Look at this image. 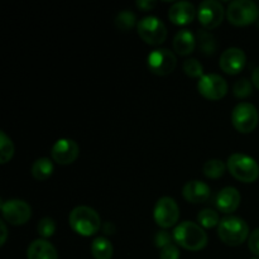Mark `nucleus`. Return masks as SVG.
I'll use <instances>...</instances> for the list:
<instances>
[{
	"mask_svg": "<svg viewBox=\"0 0 259 259\" xmlns=\"http://www.w3.org/2000/svg\"><path fill=\"white\" fill-rule=\"evenodd\" d=\"M174 240L186 250L199 252L207 245V234L204 228L192 222H182L174 229Z\"/></svg>",
	"mask_w": 259,
	"mask_h": 259,
	"instance_id": "1",
	"label": "nucleus"
},
{
	"mask_svg": "<svg viewBox=\"0 0 259 259\" xmlns=\"http://www.w3.org/2000/svg\"><path fill=\"white\" fill-rule=\"evenodd\" d=\"M70 227L81 237L95 235L101 228V219L98 212L89 206H77L68 217Z\"/></svg>",
	"mask_w": 259,
	"mask_h": 259,
	"instance_id": "2",
	"label": "nucleus"
},
{
	"mask_svg": "<svg viewBox=\"0 0 259 259\" xmlns=\"http://www.w3.org/2000/svg\"><path fill=\"white\" fill-rule=\"evenodd\" d=\"M218 235L224 244L238 247L249 238V227L238 217H225L218 225Z\"/></svg>",
	"mask_w": 259,
	"mask_h": 259,
	"instance_id": "3",
	"label": "nucleus"
},
{
	"mask_svg": "<svg viewBox=\"0 0 259 259\" xmlns=\"http://www.w3.org/2000/svg\"><path fill=\"white\" fill-rule=\"evenodd\" d=\"M227 168L235 180L252 184L259 177V166L254 158L243 153H233L228 158Z\"/></svg>",
	"mask_w": 259,
	"mask_h": 259,
	"instance_id": "4",
	"label": "nucleus"
},
{
	"mask_svg": "<svg viewBox=\"0 0 259 259\" xmlns=\"http://www.w3.org/2000/svg\"><path fill=\"white\" fill-rule=\"evenodd\" d=\"M259 17V9L252 0H235L228 5L227 18L235 27H247L253 24Z\"/></svg>",
	"mask_w": 259,
	"mask_h": 259,
	"instance_id": "5",
	"label": "nucleus"
},
{
	"mask_svg": "<svg viewBox=\"0 0 259 259\" xmlns=\"http://www.w3.org/2000/svg\"><path fill=\"white\" fill-rule=\"evenodd\" d=\"M137 32L142 40L149 46H159L167 39V28L157 17H144L137 24Z\"/></svg>",
	"mask_w": 259,
	"mask_h": 259,
	"instance_id": "6",
	"label": "nucleus"
},
{
	"mask_svg": "<svg viewBox=\"0 0 259 259\" xmlns=\"http://www.w3.org/2000/svg\"><path fill=\"white\" fill-rule=\"evenodd\" d=\"M259 111L250 103H239L232 113V124L239 133L249 134L257 128Z\"/></svg>",
	"mask_w": 259,
	"mask_h": 259,
	"instance_id": "7",
	"label": "nucleus"
},
{
	"mask_svg": "<svg viewBox=\"0 0 259 259\" xmlns=\"http://www.w3.org/2000/svg\"><path fill=\"white\" fill-rule=\"evenodd\" d=\"M154 222L162 229H169L179 223L180 207L172 197H161L153 209Z\"/></svg>",
	"mask_w": 259,
	"mask_h": 259,
	"instance_id": "8",
	"label": "nucleus"
},
{
	"mask_svg": "<svg viewBox=\"0 0 259 259\" xmlns=\"http://www.w3.org/2000/svg\"><path fill=\"white\" fill-rule=\"evenodd\" d=\"M147 63L152 73L157 76H167L176 68L177 58L172 51L167 48H157L149 53Z\"/></svg>",
	"mask_w": 259,
	"mask_h": 259,
	"instance_id": "9",
	"label": "nucleus"
},
{
	"mask_svg": "<svg viewBox=\"0 0 259 259\" xmlns=\"http://www.w3.org/2000/svg\"><path fill=\"white\" fill-rule=\"evenodd\" d=\"M2 215L4 218V222L14 227H19L29 222L32 218V207L23 200H8V201L2 202Z\"/></svg>",
	"mask_w": 259,
	"mask_h": 259,
	"instance_id": "10",
	"label": "nucleus"
},
{
	"mask_svg": "<svg viewBox=\"0 0 259 259\" xmlns=\"http://www.w3.org/2000/svg\"><path fill=\"white\" fill-rule=\"evenodd\" d=\"M225 10L222 3L217 0H206L199 5L197 9V19L202 28L206 30L215 29L219 27L224 19Z\"/></svg>",
	"mask_w": 259,
	"mask_h": 259,
	"instance_id": "11",
	"label": "nucleus"
},
{
	"mask_svg": "<svg viewBox=\"0 0 259 259\" xmlns=\"http://www.w3.org/2000/svg\"><path fill=\"white\" fill-rule=\"evenodd\" d=\"M197 90L202 98L211 101H218L224 98L228 93V83L217 73H207L204 75L197 82Z\"/></svg>",
	"mask_w": 259,
	"mask_h": 259,
	"instance_id": "12",
	"label": "nucleus"
},
{
	"mask_svg": "<svg viewBox=\"0 0 259 259\" xmlns=\"http://www.w3.org/2000/svg\"><path fill=\"white\" fill-rule=\"evenodd\" d=\"M78 154H80L78 144L73 139L68 138L58 139L51 149V156L53 161L62 166L73 163L78 158Z\"/></svg>",
	"mask_w": 259,
	"mask_h": 259,
	"instance_id": "13",
	"label": "nucleus"
},
{
	"mask_svg": "<svg viewBox=\"0 0 259 259\" xmlns=\"http://www.w3.org/2000/svg\"><path fill=\"white\" fill-rule=\"evenodd\" d=\"M247 63V56L244 51L238 47H230L220 56L219 67L228 75H238L242 72Z\"/></svg>",
	"mask_w": 259,
	"mask_h": 259,
	"instance_id": "14",
	"label": "nucleus"
},
{
	"mask_svg": "<svg viewBox=\"0 0 259 259\" xmlns=\"http://www.w3.org/2000/svg\"><path fill=\"white\" fill-rule=\"evenodd\" d=\"M182 196L190 204H204L211 196V190L205 182L192 180L184 186Z\"/></svg>",
	"mask_w": 259,
	"mask_h": 259,
	"instance_id": "15",
	"label": "nucleus"
},
{
	"mask_svg": "<svg viewBox=\"0 0 259 259\" xmlns=\"http://www.w3.org/2000/svg\"><path fill=\"white\" fill-rule=\"evenodd\" d=\"M240 200V192L235 187H224L215 197V206L224 214H232L239 207Z\"/></svg>",
	"mask_w": 259,
	"mask_h": 259,
	"instance_id": "16",
	"label": "nucleus"
},
{
	"mask_svg": "<svg viewBox=\"0 0 259 259\" xmlns=\"http://www.w3.org/2000/svg\"><path fill=\"white\" fill-rule=\"evenodd\" d=\"M197 15L194 4L189 2H177L169 8L168 18L175 25H187Z\"/></svg>",
	"mask_w": 259,
	"mask_h": 259,
	"instance_id": "17",
	"label": "nucleus"
},
{
	"mask_svg": "<svg viewBox=\"0 0 259 259\" xmlns=\"http://www.w3.org/2000/svg\"><path fill=\"white\" fill-rule=\"evenodd\" d=\"M28 259H58L55 245L47 239H37L29 244L27 249Z\"/></svg>",
	"mask_w": 259,
	"mask_h": 259,
	"instance_id": "18",
	"label": "nucleus"
},
{
	"mask_svg": "<svg viewBox=\"0 0 259 259\" xmlns=\"http://www.w3.org/2000/svg\"><path fill=\"white\" fill-rule=\"evenodd\" d=\"M196 37L190 29H182L177 32L174 38V50L180 56H189L196 47Z\"/></svg>",
	"mask_w": 259,
	"mask_h": 259,
	"instance_id": "19",
	"label": "nucleus"
},
{
	"mask_svg": "<svg viewBox=\"0 0 259 259\" xmlns=\"http://www.w3.org/2000/svg\"><path fill=\"white\" fill-rule=\"evenodd\" d=\"M91 254L95 259H111L114 247L108 238L98 237L91 243Z\"/></svg>",
	"mask_w": 259,
	"mask_h": 259,
	"instance_id": "20",
	"label": "nucleus"
},
{
	"mask_svg": "<svg viewBox=\"0 0 259 259\" xmlns=\"http://www.w3.org/2000/svg\"><path fill=\"white\" fill-rule=\"evenodd\" d=\"M32 176L34 177L38 181H46L47 179H50L53 174V163L50 158L47 157H42V158H38L33 162L32 168Z\"/></svg>",
	"mask_w": 259,
	"mask_h": 259,
	"instance_id": "21",
	"label": "nucleus"
},
{
	"mask_svg": "<svg viewBox=\"0 0 259 259\" xmlns=\"http://www.w3.org/2000/svg\"><path fill=\"white\" fill-rule=\"evenodd\" d=\"M196 42L197 47H199L200 52L205 56H211L214 55L215 51H217L218 45L217 40H215V37L211 34V33L205 30H199L196 35Z\"/></svg>",
	"mask_w": 259,
	"mask_h": 259,
	"instance_id": "22",
	"label": "nucleus"
},
{
	"mask_svg": "<svg viewBox=\"0 0 259 259\" xmlns=\"http://www.w3.org/2000/svg\"><path fill=\"white\" fill-rule=\"evenodd\" d=\"M225 169H228L227 164L220 159H209L207 162H205L204 167H202L205 176L211 180H217L224 176Z\"/></svg>",
	"mask_w": 259,
	"mask_h": 259,
	"instance_id": "23",
	"label": "nucleus"
},
{
	"mask_svg": "<svg viewBox=\"0 0 259 259\" xmlns=\"http://www.w3.org/2000/svg\"><path fill=\"white\" fill-rule=\"evenodd\" d=\"M197 222H199L200 227H202L204 229H212V228L219 225L220 217L215 210L204 209L197 215Z\"/></svg>",
	"mask_w": 259,
	"mask_h": 259,
	"instance_id": "24",
	"label": "nucleus"
},
{
	"mask_svg": "<svg viewBox=\"0 0 259 259\" xmlns=\"http://www.w3.org/2000/svg\"><path fill=\"white\" fill-rule=\"evenodd\" d=\"M14 156V144L12 139L5 134V132H0V163L5 164Z\"/></svg>",
	"mask_w": 259,
	"mask_h": 259,
	"instance_id": "25",
	"label": "nucleus"
},
{
	"mask_svg": "<svg viewBox=\"0 0 259 259\" xmlns=\"http://www.w3.org/2000/svg\"><path fill=\"white\" fill-rule=\"evenodd\" d=\"M136 20L137 18L136 15H134V13H132L131 10H123V12H120L116 15L115 25L119 30L126 32V30L132 29V28L136 25ZM137 24H138V23H137Z\"/></svg>",
	"mask_w": 259,
	"mask_h": 259,
	"instance_id": "26",
	"label": "nucleus"
},
{
	"mask_svg": "<svg viewBox=\"0 0 259 259\" xmlns=\"http://www.w3.org/2000/svg\"><path fill=\"white\" fill-rule=\"evenodd\" d=\"M184 72L186 73L189 77L192 78H201L204 76V66L200 63L199 60L196 58H187L184 62Z\"/></svg>",
	"mask_w": 259,
	"mask_h": 259,
	"instance_id": "27",
	"label": "nucleus"
},
{
	"mask_svg": "<svg viewBox=\"0 0 259 259\" xmlns=\"http://www.w3.org/2000/svg\"><path fill=\"white\" fill-rule=\"evenodd\" d=\"M253 83L247 78H240L233 86V94L238 99H245L252 95Z\"/></svg>",
	"mask_w": 259,
	"mask_h": 259,
	"instance_id": "28",
	"label": "nucleus"
},
{
	"mask_svg": "<svg viewBox=\"0 0 259 259\" xmlns=\"http://www.w3.org/2000/svg\"><path fill=\"white\" fill-rule=\"evenodd\" d=\"M37 232L42 239L51 238L56 233V223L51 218H43L38 222Z\"/></svg>",
	"mask_w": 259,
	"mask_h": 259,
	"instance_id": "29",
	"label": "nucleus"
},
{
	"mask_svg": "<svg viewBox=\"0 0 259 259\" xmlns=\"http://www.w3.org/2000/svg\"><path fill=\"white\" fill-rule=\"evenodd\" d=\"M172 242H175L174 235H172L171 233L167 232V230L157 232V234L154 235V244H156V247L159 248V249L172 244Z\"/></svg>",
	"mask_w": 259,
	"mask_h": 259,
	"instance_id": "30",
	"label": "nucleus"
},
{
	"mask_svg": "<svg viewBox=\"0 0 259 259\" xmlns=\"http://www.w3.org/2000/svg\"><path fill=\"white\" fill-rule=\"evenodd\" d=\"M159 258L161 259H180V250H179V248H177V245H175L174 243H172V244L162 248Z\"/></svg>",
	"mask_w": 259,
	"mask_h": 259,
	"instance_id": "31",
	"label": "nucleus"
},
{
	"mask_svg": "<svg viewBox=\"0 0 259 259\" xmlns=\"http://www.w3.org/2000/svg\"><path fill=\"white\" fill-rule=\"evenodd\" d=\"M248 248L253 254L259 257V228L250 233L249 238H248Z\"/></svg>",
	"mask_w": 259,
	"mask_h": 259,
	"instance_id": "32",
	"label": "nucleus"
},
{
	"mask_svg": "<svg viewBox=\"0 0 259 259\" xmlns=\"http://www.w3.org/2000/svg\"><path fill=\"white\" fill-rule=\"evenodd\" d=\"M156 2H149V0H139L137 2V7L139 8L143 12H148V10H152L154 7H156Z\"/></svg>",
	"mask_w": 259,
	"mask_h": 259,
	"instance_id": "33",
	"label": "nucleus"
},
{
	"mask_svg": "<svg viewBox=\"0 0 259 259\" xmlns=\"http://www.w3.org/2000/svg\"><path fill=\"white\" fill-rule=\"evenodd\" d=\"M0 228H2V240H0V245H4L5 242H7V238H8V229H7V225H5V222L0 223Z\"/></svg>",
	"mask_w": 259,
	"mask_h": 259,
	"instance_id": "34",
	"label": "nucleus"
},
{
	"mask_svg": "<svg viewBox=\"0 0 259 259\" xmlns=\"http://www.w3.org/2000/svg\"><path fill=\"white\" fill-rule=\"evenodd\" d=\"M252 83L259 90V67L255 68L252 73Z\"/></svg>",
	"mask_w": 259,
	"mask_h": 259,
	"instance_id": "35",
	"label": "nucleus"
},
{
	"mask_svg": "<svg viewBox=\"0 0 259 259\" xmlns=\"http://www.w3.org/2000/svg\"><path fill=\"white\" fill-rule=\"evenodd\" d=\"M104 230H105V233L106 234H114V227H113V224H111V223H106L105 225H104Z\"/></svg>",
	"mask_w": 259,
	"mask_h": 259,
	"instance_id": "36",
	"label": "nucleus"
},
{
	"mask_svg": "<svg viewBox=\"0 0 259 259\" xmlns=\"http://www.w3.org/2000/svg\"><path fill=\"white\" fill-rule=\"evenodd\" d=\"M253 259H259V258H253Z\"/></svg>",
	"mask_w": 259,
	"mask_h": 259,
	"instance_id": "37",
	"label": "nucleus"
}]
</instances>
